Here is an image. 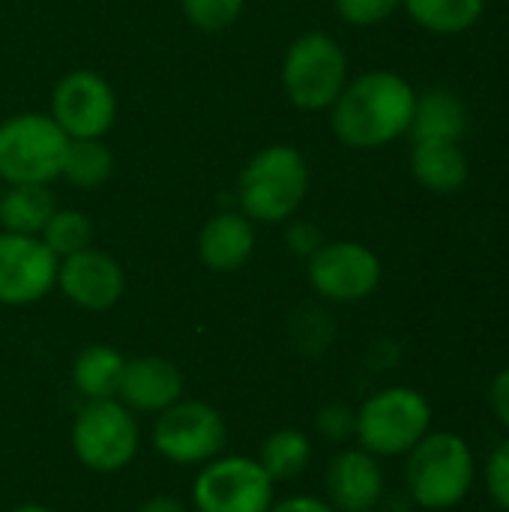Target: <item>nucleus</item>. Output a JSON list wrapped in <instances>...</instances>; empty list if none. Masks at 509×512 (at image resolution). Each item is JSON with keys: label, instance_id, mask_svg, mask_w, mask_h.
Returning <instances> with one entry per match:
<instances>
[{"label": "nucleus", "instance_id": "f257e3e1", "mask_svg": "<svg viewBox=\"0 0 509 512\" xmlns=\"http://www.w3.org/2000/svg\"><path fill=\"white\" fill-rule=\"evenodd\" d=\"M417 93L390 69H372L345 84L333 102L330 126L336 138L354 150H378L411 129Z\"/></svg>", "mask_w": 509, "mask_h": 512}, {"label": "nucleus", "instance_id": "f03ea898", "mask_svg": "<svg viewBox=\"0 0 509 512\" xmlns=\"http://www.w3.org/2000/svg\"><path fill=\"white\" fill-rule=\"evenodd\" d=\"M477 477L471 444L456 432H429L405 462L408 498L423 510L459 507Z\"/></svg>", "mask_w": 509, "mask_h": 512}, {"label": "nucleus", "instance_id": "7ed1b4c3", "mask_svg": "<svg viewBox=\"0 0 509 512\" xmlns=\"http://www.w3.org/2000/svg\"><path fill=\"white\" fill-rule=\"evenodd\" d=\"M309 192V165L291 144L264 147L240 174V210L255 222H285Z\"/></svg>", "mask_w": 509, "mask_h": 512}, {"label": "nucleus", "instance_id": "20e7f679", "mask_svg": "<svg viewBox=\"0 0 509 512\" xmlns=\"http://www.w3.org/2000/svg\"><path fill=\"white\" fill-rule=\"evenodd\" d=\"M432 432V405L414 387H384L357 411V441L372 456H408Z\"/></svg>", "mask_w": 509, "mask_h": 512}, {"label": "nucleus", "instance_id": "39448f33", "mask_svg": "<svg viewBox=\"0 0 509 512\" xmlns=\"http://www.w3.org/2000/svg\"><path fill=\"white\" fill-rule=\"evenodd\" d=\"M69 135L51 114H15L0 123V180L42 183L60 177Z\"/></svg>", "mask_w": 509, "mask_h": 512}, {"label": "nucleus", "instance_id": "423d86ee", "mask_svg": "<svg viewBox=\"0 0 509 512\" xmlns=\"http://www.w3.org/2000/svg\"><path fill=\"white\" fill-rule=\"evenodd\" d=\"M348 84V57L327 33H303L282 60V87L300 111L333 108Z\"/></svg>", "mask_w": 509, "mask_h": 512}, {"label": "nucleus", "instance_id": "0eeeda50", "mask_svg": "<svg viewBox=\"0 0 509 512\" xmlns=\"http://www.w3.org/2000/svg\"><path fill=\"white\" fill-rule=\"evenodd\" d=\"M138 420L120 399L87 402L72 426V447L84 468L96 474L123 471L138 453Z\"/></svg>", "mask_w": 509, "mask_h": 512}, {"label": "nucleus", "instance_id": "6e6552de", "mask_svg": "<svg viewBox=\"0 0 509 512\" xmlns=\"http://www.w3.org/2000/svg\"><path fill=\"white\" fill-rule=\"evenodd\" d=\"M192 498L198 512H267L273 507V480L258 459L216 456L198 474Z\"/></svg>", "mask_w": 509, "mask_h": 512}, {"label": "nucleus", "instance_id": "1a4fd4ad", "mask_svg": "<svg viewBox=\"0 0 509 512\" xmlns=\"http://www.w3.org/2000/svg\"><path fill=\"white\" fill-rule=\"evenodd\" d=\"M225 420L207 402H174L153 426V447L174 465H207L225 447Z\"/></svg>", "mask_w": 509, "mask_h": 512}, {"label": "nucleus", "instance_id": "9d476101", "mask_svg": "<svg viewBox=\"0 0 509 512\" xmlns=\"http://www.w3.org/2000/svg\"><path fill=\"white\" fill-rule=\"evenodd\" d=\"M306 261L309 285L318 297L333 303H360L381 285V258L354 240L324 243Z\"/></svg>", "mask_w": 509, "mask_h": 512}, {"label": "nucleus", "instance_id": "9b49d317", "mask_svg": "<svg viewBox=\"0 0 509 512\" xmlns=\"http://www.w3.org/2000/svg\"><path fill=\"white\" fill-rule=\"evenodd\" d=\"M51 117L69 138H102L117 117L114 90L90 69L69 72L54 87Z\"/></svg>", "mask_w": 509, "mask_h": 512}, {"label": "nucleus", "instance_id": "f8f14e48", "mask_svg": "<svg viewBox=\"0 0 509 512\" xmlns=\"http://www.w3.org/2000/svg\"><path fill=\"white\" fill-rule=\"evenodd\" d=\"M57 255L27 234H0V303L27 306L57 285Z\"/></svg>", "mask_w": 509, "mask_h": 512}, {"label": "nucleus", "instance_id": "ddd939ff", "mask_svg": "<svg viewBox=\"0 0 509 512\" xmlns=\"http://www.w3.org/2000/svg\"><path fill=\"white\" fill-rule=\"evenodd\" d=\"M57 288L78 309L105 312L123 297L126 276H123V267L108 252L81 249V252L69 255V258H60V264H57Z\"/></svg>", "mask_w": 509, "mask_h": 512}, {"label": "nucleus", "instance_id": "4468645a", "mask_svg": "<svg viewBox=\"0 0 509 512\" xmlns=\"http://www.w3.org/2000/svg\"><path fill=\"white\" fill-rule=\"evenodd\" d=\"M384 471L369 450H342L327 468V504L336 512H372L384 501Z\"/></svg>", "mask_w": 509, "mask_h": 512}, {"label": "nucleus", "instance_id": "2eb2a0df", "mask_svg": "<svg viewBox=\"0 0 509 512\" xmlns=\"http://www.w3.org/2000/svg\"><path fill=\"white\" fill-rule=\"evenodd\" d=\"M183 396V375L177 372L174 363L162 357H135L126 360L117 399L129 411H144V414H162Z\"/></svg>", "mask_w": 509, "mask_h": 512}, {"label": "nucleus", "instance_id": "dca6fc26", "mask_svg": "<svg viewBox=\"0 0 509 512\" xmlns=\"http://www.w3.org/2000/svg\"><path fill=\"white\" fill-rule=\"evenodd\" d=\"M255 249L252 219L243 213H216L198 237V255L204 267L213 273H234L240 270Z\"/></svg>", "mask_w": 509, "mask_h": 512}, {"label": "nucleus", "instance_id": "f3484780", "mask_svg": "<svg viewBox=\"0 0 509 512\" xmlns=\"http://www.w3.org/2000/svg\"><path fill=\"white\" fill-rule=\"evenodd\" d=\"M411 174L423 189L435 195H453L468 183L471 168L459 141H414Z\"/></svg>", "mask_w": 509, "mask_h": 512}, {"label": "nucleus", "instance_id": "a211bd4d", "mask_svg": "<svg viewBox=\"0 0 509 512\" xmlns=\"http://www.w3.org/2000/svg\"><path fill=\"white\" fill-rule=\"evenodd\" d=\"M465 129H468V108L453 90L432 87L423 96H417L411 129H408L414 141H462Z\"/></svg>", "mask_w": 509, "mask_h": 512}, {"label": "nucleus", "instance_id": "6ab92c4d", "mask_svg": "<svg viewBox=\"0 0 509 512\" xmlns=\"http://www.w3.org/2000/svg\"><path fill=\"white\" fill-rule=\"evenodd\" d=\"M54 210V195L42 183H15L0 192V225L9 234L39 237Z\"/></svg>", "mask_w": 509, "mask_h": 512}, {"label": "nucleus", "instance_id": "aec40b11", "mask_svg": "<svg viewBox=\"0 0 509 512\" xmlns=\"http://www.w3.org/2000/svg\"><path fill=\"white\" fill-rule=\"evenodd\" d=\"M123 354L111 345H90L75 357L72 366V384L75 390L93 402V399H114L123 375Z\"/></svg>", "mask_w": 509, "mask_h": 512}, {"label": "nucleus", "instance_id": "412c9836", "mask_svg": "<svg viewBox=\"0 0 509 512\" xmlns=\"http://www.w3.org/2000/svg\"><path fill=\"white\" fill-rule=\"evenodd\" d=\"M402 6L423 30L459 36L483 18L486 0H402Z\"/></svg>", "mask_w": 509, "mask_h": 512}, {"label": "nucleus", "instance_id": "4be33fe9", "mask_svg": "<svg viewBox=\"0 0 509 512\" xmlns=\"http://www.w3.org/2000/svg\"><path fill=\"white\" fill-rule=\"evenodd\" d=\"M261 468L270 474V480L282 483V480H294L300 477L309 462H312V441L309 435H303L300 429H279L273 432L264 444H261V456H258Z\"/></svg>", "mask_w": 509, "mask_h": 512}, {"label": "nucleus", "instance_id": "5701e85b", "mask_svg": "<svg viewBox=\"0 0 509 512\" xmlns=\"http://www.w3.org/2000/svg\"><path fill=\"white\" fill-rule=\"evenodd\" d=\"M111 168L114 156L99 138H69L60 177H66L78 189H96L111 177Z\"/></svg>", "mask_w": 509, "mask_h": 512}, {"label": "nucleus", "instance_id": "b1692460", "mask_svg": "<svg viewBox=\"0 0 509 512\" xmlns=\"http://www.w3.org/2000/svg\"><path fill=\"white\" fill-rule=\"evenodd\" d=\"M39 240L60 258H69L81 249H90L93 240V222L78 210H54L48 225L42 228Z\"/></svg>", "mask_w": 509, "mask_h": 512}, {"label": "nucleus", "instance_id": "393cba45", "mask_svg": "<svg viewBox=\"0 0 509 512\" xmlns=\"http://www.w3.org/2000/svg\"><path fill=\"white\" fill-rule=\"evenodd\" d=\"M243 3L246 0H180L186 18L198 30H225V27H231L240 18Z\"/></svg>", "mask_w": 509, "mask_h": 512}, {"label": "nucleus", "instance_id": "a878e982", "mask_svg": "<svg viewBox=\"0 0 509 512\" xmlns=\"http://www.w3.org/2000/svg\"><path fill=\"white\" fill-rule=\"evenodd\" d=\"M483 480H486V492H489L492 504L498 510L509 512V438L495 444V450L489 453Z\"/></svg>", "mask_w": 509, "mask_h": 512}, {"label": "nucleus", "instance_id": "bb28decb", "mask_svg": "<svg viewBox=\"0 0 509 512\" xmlns=\"http://www.w3.org/2000/svg\"><path fill=\"white\" fill-rule=\"evenodd\" d=\"M333 3L339 18L354 27H375L402 6V0H333Z\"/></svg>", "mask_w": 509, "mask_h": 512}, {"label": "nucleus", "instance_id": "cd10ccee", "mask_svg": "<svg viewBox=\"0 0 509 512\" xmlns=\"http://www.w3.org/2000/svg\"><path fill=\"white\" fill-rule=\"evenodd\" d=\"M315 426L318 432L327 438V441H351L357 435V411H351L348 405H324L315 417Z\"/></svg>", "mask_w": 509, "mask_h": 512}, {"label": "nucleus", "instance_id": "c85d7f7f", "mask_svg": "<svg viewBox=\"0 0 509 512\" xmlns=\"http://www.w3.org/2000/svg\"><path fill=\"white\" fill-rule=\"evenodd\" d=\"M321 246H324V237H321V231H318L312 222H294V225H291V231H288V249H291V252L309 258V255H315Z\"/></svg>", "mask_w": 509, "mask_h": 512}, {"label": "nucleus", "instance_id": "c756f323", "mask_svg": "<svg viewBox=\"0 0 509 512\" xmlns=\"http://www.w3.org/2000/svg\"><path fill=\"white\" fill-rule=\"evenodd\" d=\"M489 402H492L495 417L501 420V426L509 432V366L495 375L492 390H489Z\"/></svg>", "mask_w": 509, "mask_h": 512}, {"label": "nucleus", "instance_id": "7c9ffc66", "mask_svg": "<svg viewBox=\"0 0 509 512\" xmlns=\"http://www.w3.org/2000/svg\"><path fill=\"white\" fill-rule=\"evenodd\" d=\"M267 512H336L327 501H318V498H309V495H294V498H285L279 504H273Z\"/></svg>", "mask_w": 509, "mask_h": 512}, {"label": "nucleus", "instance_id": "2f4dec72", "mask_svg": "<svg viewBox=\"0 0 509 512\" xmlns=\"http://www.w3.org/2000/svg\"><path fill=\"white\" fill-rule=\"evenodd\" d=\"M138 512H189L183 507V501L177 498H168V495H159V498H150L147 504H141Z\"/></svg>", "mask_w": 509, "mask_h": 512}, {"label": "nucleus", "instance_id": "473e14b6", "mask_svg": "<svg viewBox=\"0 0 509 512\" xmlns=\"http://www.w3.org/2000/svg\"><path fill=\"white\" fill-rule=\"evenodd\" d=\"M12 512H54V510H48V507H42V504H24V507H15Z\"/></svg>", "mask_w": 509, "mask_h": 512}, {"label": "nucleus", "instance_id": "72a5a7b5", "mask_svg": "<svg viewBox=\"0 0 509 512\" xmlns=\"http://www.w3.org/2000/svg\"><path fill=\"white\" fill-rule=\"evenodd\" d=\"M0 183H3V180H0ZM0 192H3V189H0Z\"/></svg>", "mask_w": 509, "mask_h": 512}]
</instances>
